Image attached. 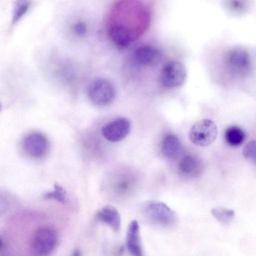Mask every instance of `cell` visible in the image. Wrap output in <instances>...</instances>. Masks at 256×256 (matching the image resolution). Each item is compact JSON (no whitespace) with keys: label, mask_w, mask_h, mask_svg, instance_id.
Returning a JSON list of instances; mask_svg holds the SVG:
<instances>
[{"label":"cell","mask_w":256,"mask_h":256,"mask_svg":"<svg viewBox=\"0 0 256 256\" xmlns=\"http://www.w3.org/2000/svg\"><path fill=\"white\" fill-rule=\"evenodd\" d=\"M96 218L109 226L114 231L118 232L121 226V218L118 210L112 206H106L96 214Z\"/></svg>","instance_id":"cell-11"},{"label":"cell","mask_w":256,"mask_h":256,"mask_svg":"<svg viewBox=\"0 0 256 256\" xmlns=\"http://www.w3.org/2000/svg\"><path fill=\"white\" fill-rule=\"evenodd\" d=\"M126 246L132 256H144L140 227L136 220L129 224L126 234Z\"/></svg>","instance_id":"cell-10"},{"label":"cell","mask_w":256,"mask_h":256,"mask_svg":"<svg viewBox=\"0 0 256 256\" xmlns=\"http://www.w3.org/2000/svg\"><path fill=\"white\" fill-rule=\"evenodd\" d=\"M186 78V70L181 62H170L162 70L160 80L162 85L167 88H176L182 86Z\"/></svg>","instance_id":"cell-5"},{"label":"cell","mask_w":256,"mask_h":256,"mask_svg":"<svg viewBox=\"0 0 256 256\" xmlns=\"http://www.w3.org/2000/svg\"><path fill=\"white\" fill-rule=\"evenodd\" d=\"M43 198L44 199L54 200L63 204L67 202L66 192L62 187L58 184H55L54 190L44 194Z\"/></svg>","instance_id":"cell-16"},{"label":"cell","mask_w":256,"mask_h":256,"mask_svg":"<svg viewBox=\"0 0 256 256\" xmlns=\"http://www.w3.org/2000/svg\"><path fill=\"white\" fill-rule=\"evenodd\" d=\"M89 100L96 106L100 107L110 105L116 96V88L108 79L98 78L92 80L87 88Z\"/></svg>","instance_id":"cell-2"},{"label":"cell","mask_w":256,"mask_h":256,"mask_svg":"<svg viewBox=\"0 0 256 256\" xmlns=\"http://www.w3.org/2000/svg\"><path fill=\"white\" fill-rule=\"evenodd\" d=\"M204 170V164L202 160L194 154L184 156L178 165V172L187 178H198L202 174Z\"/></svg>","instance_id":"cell-9"},{"label":"cell","mask_w":256,"mask_h":256,"mask_svg":"<svg viewBox=\"0 0 256 256\" xmlns=\"http://www.w3.org/2000/svg\"><path fill=\"white\" fill-rule=\"evenodd\" d=\"M217 135V127L209 119H202L196 122L188 133L190 142L200 146H206L212 144L216 139Z\"/></svg>","instance_id":"cell-4"},{"label":"cell","mask_w":256,"mask_h":256,"mask_svg":"<svg viewBox=\"0 0 256 256\" xmlns=\"http://www.w3.org/2000/svg\"><path fill=\"white\" fill-rule=\"evenodd\" d=\"M142 212L151 222L162 227H170L178 222V216L166 204L156 200L146 202Z\"/></svg>","instance_id":"cell-1"},{"label":"cell","mask_w":256,"mask_h":256,"mask_svg":"<svg viewBox=\"0 0 256 256\" xmlns=\"http://www.w3.org/2000/svg\"><path fill=\"white\" fill-rule=\"evenodd\" d=\"M160 53L156 48L150 46L138 48L134 52V59L138 64L148 66L156 64L160 60Z\"/></svg>","instance_id":"cell-12"},{"label":"cell","mask_w":256,"mask_h":256,"mask_svg":"<svg viewBox=\"0 0 256 256\" xmlns=\"http://www.w3.org/2000/svg\"><path fill=\"white\" fill-rule=\"evenodd\" d=\"M30 6V2L27 0H19L16 2L13 10L12 22L15 24L27 12Z\"/></svg>","instance_id":"cell-17"},{"label":"cell","mask_w":256,"mask_h":256,"mask_svg":"<svg viewBox=\"0 0 256 256\" xmlns=\"http://www.w3.org/2000/svg\"><path fill=\"white\" fill-rule=\"evenodd\" d=\"M226 64L234 74L244 76L250 70V57L248 52L242 48H234L228 52L226 57Z\"/></svg>","instance_id":"cell-6"},{"label":"cell","mask_w":256,"mask_h":256,"mask_svg":"<svg viewBox=\"0 0 256 256\" xmlns=\"http://www.w3.org/2000/svg\"><path fill=\"white\" fill-rule=\"evenodd\" d=\"M243 156L256 164V140H252L244 147Z\"/></svg>","instance_id":"cell-18"},{"label":"cell","mask_w":256,"mask_h":256,"mask_svg":"<svg viewBox=\"0 0 256 256\" xmlns=\"http://www.w3.org/2000/svg\"><path fill=\"white\" fill-rule=\"evenodd\" d=\"M75 33L78 36H84L87 32V26L82 22H78L76 23L73 27Z\"/></svg>","instance_id":"cell-20"},{"label":"cell","mask_w":256,"mask_h":256,"mask_svg":"<svg viewBox=\"0 0 256 256\" xmlns=\"http://www.w3.org/2000/svg\"><path fill=\"white\" fill-rule=\"evenodd\" d=\"M224 138L229 146L236 147L244 142L246 136L244 130L238 126H230L226 130Z\"/></svg>","instance_id":"cell-14"},{"label":"cell","mask_w":256,"mask_h":256,"mask_svg":"<svg viewBox=\"0 0 256 256\" xmlns=\"http://www.w3.org/2000/svg\"><path fill=\"white\" fill-rule=\"evenodd\" d=\"M24 147L26 152L32 157L40 158L47 152L48 142L42 134L34 132L28 135L24 141Z\"/></svg>","instance_id":"cell-8"},{"label":"cell","mask_w":256,"mask_h":256,"mask_svg":"<svg viewBox=\"0 0 256 256\" xmlns=\"http://www.w3.org/2000/svg\"><path fill=\"white\" fill-rule=\"evenodd\" d=\"M211 212L214 218L222 224H228L234 216V210L223 207L213 208Z\"/></svg>","instance_id":"cell-15"},{"label":"cell","mask_w":256,"mask_h":256,"mask_svg":"<svg viewBox=\"0 0 256 256\" xmlns=\"http://www.w3.org/2000/svg\"><path fill=\"white\" fill-rule=\"evenodd\" d=\"M229 8L234 12H243L246 8V6L244 1H230L228 2Z\"/></svg>","instance_id":"cell-19"},{"label":"cell","mask_w":256,"mask_h":256,"mask_svg":"<svg viewBox=\"0 0 256 256\" xmlns=\"http://www.w3.org/2000/svg\"><path fill=\"white\" fill-rule=\"evenodd\" d=\"M181 149V144L178 138L173 134H168L163 138L160 151L166 158L172 160L176 158Z\"/></svg>","instance_id":"cell-13"},{"label":"cell","mask_w":256,"mask_h":256,"mask_svg":"<svg viewBox=\"0 0 256 256\" xmlns=\"http://www.w3.org/2000/svg\"><path fill=\"white\" fill-rule=\"evenodd\" d=\"M58 242V235L50 226H43L34 232L32 240V248L38 256H48L55 248Z\"/></svg>","instance_id":"cell-3"},{"label":"cell","mask_w":256,"mask_h":256,"mask_svg":"<svg viewBox=\"0 0 256 256\" xmlns=\"http://www.w3.org/2000/svg\"><path fill=\"white\" fill-rule=\"evenodd\" d=\"M130 130V120L125 118H119L105 124L102 128V134L108 140L116 142L126 138Z\"/></svg>","instance_id":"cell-7"},{"label":"cell","mask_w":256,"mask_h":256,"mask_svg":"<svg viewBox=\"0 0 256 256\" xmlns=\"http://www.w3.org/2000/svg\"><path fill=\"white\" fill-rule=\"evenodd\" d=\"M72 256H80V251L78 250H75L73 252Z\"/></svg>","instance_id":"cell-21"}]
</instances>
